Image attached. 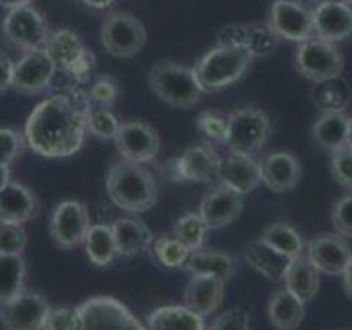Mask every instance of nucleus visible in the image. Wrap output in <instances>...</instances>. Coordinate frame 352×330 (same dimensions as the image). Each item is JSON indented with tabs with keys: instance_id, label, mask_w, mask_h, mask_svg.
Returning a JSON list of instances; mask_svg holds the SVG:
<instances>
[{
	"instance_id": "1",
	"label": "nucleus",
	"mask_w": 352,
	"mask_h": 330,
	"mask_svg": "<svg viewBox=\"0 0 352 330\" xmlns=\"http://www.w3.org/2000/svg\"><path fill=\"white\" fill-rule=\"evenodd\" d=\"M91 102L80 91L55 93L31 110L25 124L27 146L44 159H69L86 139Z\"/></svg>"
},
{
	"instance_id": "2",
	"label": "nucleus",
	"mask_w": 352,
	"mask_h": 330,
	"mask_svg": "<svg viewBox=\"0 0 352 330\" xmlns=\"http://www.w3.org/2000/svg\"><path fill=\"white\" fill-rule=\"evenodd\" d=\"M106 192L119 209L128 214H143L159 201V185L154 174L141 163L121 159L110 165Z\"/></svg>"
},
{
	"instance_id": "3",
	"label": "nucleus",
	"mask_w": 352,
	"mask_h": 330,
	"mask_svg": "<svg viewBox=\"0 0 352 330\" xmlns=\"http://www.w3.org/2000/svg\"><path fill=\"white\" fill-rule=\"evenodd\" d=\"M148 86L159 99L174 108H194L205 95L192 66L172 60H163L152 66L148 73Z\"/></svg>"
},
{
	"instance_id": "4",
	"label": "nucleus",
	"mask_w": 352,
	"mask_h": 330,
	"mask_svg": "<svg viewBox=\"0 0 352 330\" xmlns=\"http://www.w3.org/2000/svg\"><path fill=\"white\" fill-rule=\"evenodd\" d=\"M253 55L247 49L214 47L196 62L194 73L203 93H218L223 88L236 84L249 71Z\"/></svg>"
},
{
	"instance_id": "5",
	"label": "nucleus",
	"mask_w": 352,
	"mask_h": 330,
	"mask_svg": "<svg viewBox=\"0 0 352 330\" xmlns=\"http://www.w3.org/2000/svg\"><path fill=\"white\" fill-rule=\"evenodd\" d=\"M73 330H148L117 297L97 295L75 306Z\"/></svg>"
},
{
	"instance_id": "6",
	"label": "nucleus",
	"mask_w": 352,
	"mask_h": 330,
	"mask_svg": "<svg viewBox=\"0 0 352 330\" xmlns=\"http://www.w3.org/2000/svg\"><path fill=\"white\" fill-rule=\"evenodd\" d=\"M227 121H229L227 146L231 152H245L256 157L271 141L273 119L269 113H264V110L256 106H242L231 110Z\"/></svg>"
},
{
	"instance_id": "7",
	"label": "nucleus",
	"mask_w": 352,
	"mask_h": 330,
	"mask_svg": "<svg viewBox=\"0 0 352 330\" xmlns=\"http://www.w3.org/2000/svg\"><path fill=\"white\" fill-rule=\"evenodd\" d=\"M0 31L9 47L20 49L22 53L44 47L51 36L49 20L36 5L7 9Z\"/></svg>"
},
{
	"instance_id": "8",
	"label": "nucleus",
	"mask_w": 352,
	"mask_h": 330,
	"mask_svg": "<svg viewBox=\"0 0 352 330\" xmlns=\"http://www.w3.org/2000/svg\"><path fill=\"white\" fill-rule=\"evenodd\" d=\"M344 55L337 49L335 42H328L322 38H311L300 42L295 51V69L302 77L311 82H324L333 80L344 73Z\"/></svg>"
},
{
	"instance_id": "9",
	"label": "nucleus",
	"mask_w": 352,
	"mask_h": 330,
	"mask_svg": "<svg viewBox=\"0 0 352 330\" xmlns=\"http://www.w3.org/2000/svg\"><path fill=\"white\" fill-rule=\"evenodd\" d=\"M148 31L128 11H110L102 22V47L113 58H135L146 47Z\"/></svg>"
},
{
	"instance_id": "10",
	"label": "nucleus",
	"mask_w": 352,
	"mask_h": 330,
	"mask_svg": "<svg viewBox=\"0 0 352 330\" xmlns=\"http://www.w3.org/2000/svg\"><path fill=\"white\" fill-rule=\"evenodd\" d=\"M223 157L209 141H198L170 163V179L187 183H218Z\"/></svg>"
},
{
	"instance_id": "11",
	"label": "nucleus",
	"mask_w": 352,
	"mask_h": 330,
	"mask_svg": "<svg viewBox=\"0 0 352 330\" xmlns=\"http://www.w3.org/2000/svg\"><path fill=\"white\" fill-rule=\"evenodd\" d=\"M58 66L47 49H31L20 55V60L14 62V82L11 88L22 95H38L51 88Z\"/></svg>"
},
{
	"instance_id": "12",
	"label": "nucleus",
	"mask_w": 352,
	"mask_h": 330,
	"mask_svg": "<svg viewBox=\"0 0 352 330\" xmlns=\"http://www.w3.org/2000/svg\"><path fill=\"white\" fill-rule=\"evenodd\" d=\"M91 225V214L84 203L62 201L51 214V238L60 249H75L84 245Z\"/></svg>"
},
{
	"instance_id": "13",
	"label": "nucleus",
	"mask_w": 352,
	"mask_h": 330,
	"mask_svg": "<svg viewBox=\"0 0 352 330\" xmlns=\"http://www.w3.org/2000/svg\"><path fill=\"white\" fill-rule=\"evenodd\" d=\"M115 143H117L121 159L141 163V165L154 161V157H157L161 150L159 132L154 130L148 121H139V119L121 121Z\"/></svg>"
},
{
	"instance_id": "14",
	"label": "nucleus",
	"mask_w": 352,
	"mask_h": 330,
	"mask_svg": "<svg viewBox=\"0 0 352 330\" xmlns=\"http://www.w3.org/2000/svg\"><path fill=\"white\" fill-rule=\"evenodd\" d=\"M51 306L36 291H22L14 300L0 304V324L5 330H42Z\"/></svg>"
},
{
	"instance_id": "15",
	"label": "nucleus",
	"mask_w": 352,
	"mask_h": 330,
	"mask_svg": "<svg viewBox=\"0 0 352 330\" xmlns=\"http://www.w3.org/2000/svg\"><path fill=\"white\" fill-rule=\"evenodd\" d=\"M267 22L280 40L304 42L315 38L311 9L295 0H273Z\"/></svg>"
},
{
	"instance_id": "16",
	"label": "nucleus",
	"mask_w": 352,
	"mask_h": 330,
	"mask_svg": "<svg viewBox=\"0 0 352 330\" xmlns=\"http://www.w3.org/2000/svg\"><path fill=\"white\" fill-rule=\"evenodd\" d=\"M242 207H245V194H240L234 187L218 181L212 190L203 196L198 214L203 216L209 231H216V229H223L231 223H236L242 214Z\"/></svg>"
},
{
	"instance_id": "17",
	"label": "nucleus",
	"mask_w": 352,
	"mask_h": 330,
	"mask_svg": "<svg viewBox=\"0 0 352 330\" xmlns=\"http://www.w3.org/2000/svg\"><path fill=\"white\" fill-rule=\"evenodd\" d=\"M306 258L324 275H344L352 262V249L339 234H322L306 242Z\"/></svg>"
},
{
	"instance_id": "18",
	"label": "nucleus",
	"mask_w": 352,
	"mask_h": 330,
	"mask_svg": "<svg viewBox=\"0 0 352 330\" xmlns=\"http://www.w3.org/2000/svg\"><path fill=\"white\" fill-rule=\"evenodd\" d=\"M262 183L273 194H286L302 181V163L291 152H271L260 161Z\"/></svg>"
},
{
	"instance_id": "19",
	"label": "nucleus",
	"mask_w": 352,
	"mask_h": 330,
	"mask_svg": "<svg viewBox=\"0 0 352 330\" xmlns=\"http://www.w3.org/2000/svg\"><path fill=\"white\" fill-rule=\"evenodd\" d=\"M220 183L234 187L240 194H251L262 185V170L260 161H256L253 154L245 152H231L227 159H223V168H220Z\"/></svg>"
},
{
	"instance_id": "20",
	"label": "nucleus",
	"mask_w": 352,
	"mask_h": 330,
	"mask_svg": "<svg viewBox=\"0 0 352 330\" xmlns=\"http://www.w3.org/2000/svg\"><path fill=\"white\" fill-rule=\"evenodd\" d=\"M40 214V201L31 187L11 181L0 190V223L27 225Z\"/></svg>"
},
{
	"instance_id": "21",
	"label": "nucleus",
	"mask_w": 352,
	"mask_h": 330,
	"mask_svg": "<svg viewBox=\"0 0 352 330\" xmlns=\"http://www.w3.org/2000/svg\"><path fill=\"white\" fill-rule=\"evenodd\" d=\"M315 36L328 42H341L352 36V7L339 3H317L313 9Z\"/></svg>"
},
{
	"instance_id": "22",
	"label": "nucleus",
	"mask_w": 352,
	"mask_h": 330,
	"mask_svg": "<svg viewBox=\"0 0 352 330\" xmlns=\"http://www.w3.org/2000/svg\"><path fill=\"white\" fill-rule=\"evenodd\" d=\"M225 284L212 275H192L183 291L185 306L203 317L216 313L225 300Z\"/></svg>"
},
{
	"instance_id": "23",
	"label": "nucleus",
	"mask_w": 352,
	"mask_h": 330,
	"mask_svg": "<svg viewBox=\"0 0 352 330\" xmlns=\"http://www.w3.org/2000/svg\"><path fill=\"white\" fill-rule=\"evenodd\" d=\"M110 227H113L117 253L121 258H132L137 253L148 251L154 240L152 229L135 216H121Z\"/></svg>"
},
{
	"instance_id": "24",
	"label": "nucleus",
	"mask_w": 352,
	"mask_h": 330,
	"mask_svg": "<svg viewBox=\"0 0 352 330\" xmlns=\"http://www.w3.org/2000/svg\"><path fill=\"white\" fill-rule=\"evenodd\" d=\"M247 264L258 271L262 278H267L269 282H282L286 267H289L291 258H286L284 253H280L278 249H273L269 242H264L262 238L249 240L245 251H242Z\"/></svg>"
},
{
	"instance_id": "25",
	"label": "nucleus",
	"mask_w": 352,
	"mask_h": 330,
	"mask_svg": "<svg viewBox=\"0 0 352 330\" xmlns=\"http://www.w3.org/2000/svg\"><path fill=\"white\" fill-rule=\"evenodd\" d=\"M306 308L304 302L297 300V297L286 291L284 286L271 293L269 302H267V317L273 328L278 330H297L304 322Z\"/></svg>"
},
{
	"instance_id": "26",
	"label": "nucleus",
	"mask_w": 352,
	"mask_h": 330,
	"mask_svg": "<svg viewBox=\"0 0 352 330\" xmlns=\"http://www.w3.org/2000/svg\"><path fill=\"white\" fill-rule=\"evenodd\" d=\"M44 49H47V53L53 58L58 71H64V73L91 53V49L86 47L84 40L71 29L51 31V36H49L47 44H44Z\"/></svg>"
},
{
	"instance_id": "27",
	"label": "nucleus",
	"mask_w": 352,
	"mask_h": 330,
	"mask_svg": "<svg viewBox=\"0 0 352 330\" xmlns=\"http://www.w3.org/2000/svg\"><path fill=\"white\" fill-rule=\"evenodd\" d=\"M282 284L286 291H291L297 300H302L306 304L315 300L319 293V271L313 267V262L306 256H297L286 267Z\"/></svg>"
},
{
	"instance_id": "28",
	"label": "nucleus",
	"mask_w": 352,
	"mask_h": 330,
	"mask_svg": "<svg viewBox=\"0 0 352 330\" xmlns=\"http://www.w3.org/2000/svg\"><path fill=\"white\" fill-rule=\"evenodd\" d=\"M190 275H212L223 282H229L234 278V273L238 269V260L225 251H192L190 258H187L185 267Z\"/></svg>"
},
{
	"instance_id": "29",
	"label": "nucleus",
	"mask_w": 352,
	"mask_h": 330,
	"mask_svg": "<svg viewBox=\"0 0 352 330\" xmlns=\"http://www.w3.org/2000/svg\"><path fill=\"white\" fill-rule=\"evenodd\" d=\"M146 326L148 330H205V319L185 304H168L154 308Z\"/></svg>"
},
{
	"instance_id": "30",
	"label": "nucleus",
	"mask_w": 352,
	"mask_h": 330,
	"mask_svg": "<svg viewBox=\"0 0 352 330\" xmlns=\"http://www.w3.org/2000/svg\"><path fill=\"white\" fill-rule=\"evenodd\" d=\"M348 124L350 117L346 113H324L313 124V141L326 152H335L348 143Z\"/></svg>"
},
{
	"instance_id": "31",
	"label": "nucleus",
	"mask_w": 352,
	"mask_h": 330,
	"mask_svg": "<svg viewBox=\"0 0 352 330\" xmlns=\"http://www.w3.org/2000/svg\"><path fill=\"white\" fill-rule=\"evenodd\" d=\"M84 249L86 256L91 260V264L95 267L104 269L110 267L115 262V258L119 256L117 253V245H115V236H113V227L110 225H91L88 234L84 238Z\"/></svg>"
},
{
	"instance_id": "32",
	"label": "nucleus",
	"mask_w": 352,
	"mask_h": 330,
	"mask_svg": "<svg viewBox=\"0 0 352 330\" xmlns=\"http://www.w3.org/2000/svg\"><path fill=\"white\" fill-rule=\"evenodd\" d=\"M350 99H352V93L348 88V82L341 75L315 84L313 102L322 113H346Z\"/></svg>"
},
{
	"instance_id": "33",
	"label": "nucleus",
	"mask_w": 352,
	"mask_h": 330,
	"mask_svg": "<svg viewBox=\"0 0 352 330\" xmlns=\"http://www.w3.org/2000/svg\"><path fill=\"white\" fill-rule=\"evenodd\" d=\"M260 238L264 242H269L273 249H278L280 253H284V256L291 258V260L297 256H304V251H306V242H304L302 234L295 229V225L286 223V220L271 223L267 229L262 231Z\"/></svg>"
},
{
	"instance_id": "34",
	"label": "nucleus",
	"mask_w": 352,
	"mask_h": 330,
	"mask_svg": "<svg viewBox=\"0 0 352 330\" xmlns=\"http://www.w3.org/2000/svg\"><path fill=\"white\" fill-rule=\"evenodd\" d=\"M27 262L22 256H0V304L25 291Z\"/></svg>"
},
{
	"instance_id": "35",
	"label": "nucleus",
	"mask_w": 352,
	"mask_h": 330,
	"mask_svg": "<svg viewBox=\"0 0 352 330\" xmlns=\"http://www.w3.org/2000/svg\"><path fill=\"white\" fill-rule=\"evenodd\" d=\"M148 253L163 269H183L192 251L174 236H159L152 240Z\"/></svg>"
},
{
	"instance_id": "36",
	"label": "nucleus",
	"mask_w": 352,
	"mask_h": 330,
	"mask_svg": "<svg viewBox=\"0 0 352 330\" xmlns=\"http://www.w3.org/2000/svg\"><path fill=\"white\" fill-rule=\"evenodd\" d=\"M172 236L176 240H181L190 251H198L205 247L207 236H209V227L198 212H187L174 223Z\"/></svg>"
},
{
	"instance_id": "37",
	"label": "nucleus",
	"mask_w": 352,
	"mask_h": 330,
	"mask_svg": "<svg viewBox=\"0 0 352 330\" xmlns=\"http://www.w3.org/2000/svg\"><path fill=\"white\" fill-rule=\"evenodd\" d=\"M119 128H121V121L117 119V115L113 113V110L91 104V108H88V115H86L88 135H93V137L102 139V141H115Z\"/></svg>"
},
{
	"instance_id": "38",
	"label": "nucleus",
	"mask_w": 352,
	"mask_h": 330,
	"mask_svg": "<svg viewBox=\"0 0 352 330\" xmlns=\"http://www.w3.org/2000/svg\"><path fill=\"white\" fill-rule=\"evenodd\" d=\"M280 38L269 27V22H249L247 25V51L253 58H269L275 53Z\"/></svg>"
},
{
	"instance_id": "39",
	"label": "nucleus",
	"mask_w": 352,
	"mask_h": 330,
	"mask_svg": "<svg viewBox=\"0 0 352 330\" xmlns=\"http://www.w3.org/2000/svg\"><path fill=\"white\" fill-rule=\"evenodd\" d=\"M86 97L93 106H115V102L119 99V82L113 75H97L91 86H88Z\"/></svg>"
},
{
	"instance_id": "40",
	"label": "nucleus",
	"mask_w": 352,
	"mask_h": 330,
	"mask_svg": "<svg viewBox=\"0 0 352 330\" xmlns=\"http://www.w3.org/2000/svg\"><path fill=\"white\" fill-rule=\"evenodd\" d=\"M196 128L198 132L214 143H227L229 137V121L225 115L214 113V110H203L201 115L196 117Z\"/></svg>"
},
{
	"instance_id": "41",
	"label": "nucleus",
	"mask_w": 352,
	"mask_h": 330,
	"mask_svg": "<svg viewBox=\"0 0 352 330\" xmlns=\"http://www.w3.org/2000/svg\"><path fill=\"white\" fill-rule=\"evenodd\" d=\"M27 229L25 225L0 223V256H22L27 249Z\"/></svg>"
},
{
	"instance_id": "42",
	"label": "nucleus",
	"mask_w": 352,
	"mask_h": 330,
	"mask_svg": "<svg viewBox=\"0 0 352 330\" xmlns=\"http://www.w3.org/2000/svg\"><path fill=\"white\" fill-rule=\"evenodd\" d=\"M27 148L25 135H20L14 128H0V163L3 165H14Z\"/></svg>"
},
{
	"instance_id": "43",
	"label": "nucleus",
	"mask_w": 352,
	"mask_h": 330,
	"mask_svg": "<svg viewBox=\"0 0 352 330\" xmlns=\"http://www.w3.org/2000/svg\"><path fill=\"white\" fill-rule=\"evenodd\" d=\"M330 174L344 190L352 192V148L348 143L330 152Z\"/></svg>"
},
{
	"instance_id": "44",
	"label": "nucleus",
	"mask_w": 352,
	"mask_h": 330,
	"mask_svg": "<svg viewBox=\"0 0 352 330\" xmlns=\"http://www.w3.org/2000/svg\"><path fill=\"white\" fill-rule=\"evenodd\" d=\"M330 220H333L335 234H339L341 238H352V192L341 196L333 205Z\"/></svg>"
},
{
	"instance_id": "45",
	"label": "nucleus",
	"mask_w": 352,
	"mask_h": 330,
	"mask_svg": "<svg viewBox=\"0 0 352 330\" xmlns=\"http://www.w3.org/2000/svg\"><path fill=\"white\" fill-rule=\"evenodd\" d=\"M251 328V317L245 308H231V311L218 315L212 326L205 330H249Z\"/></svg>"
},
{
	"instance_id": "46",
	"label": "nucleus",
	"mask_w": 352,
	"mask_h": 330,
	"mask_svg": "<svg viewBox=\"0 0 352 330\" xmlns=\"http://www.w3.org/2000/svg\"><path fill=\"white\" fill-rule=\"evenodd\" d=\"M216 47L227 49H247V25L223 27L216 36Z\"/></svg>"
},
{
	"instance_id": "47",
	"label": "nucleus",
	"mask_w": 352,
	"mask_h": 330,
	"mask_svg": "<svg viewBox=\"0 0 352 330\" xmlns=\"http://www.w3.org/2000/svg\"><path fill=\"white\" fill-rule=\"evenodd\" d=\"M75 308H51L42 330H73Z\"/></svg>"
},
{
	"instance_id": "48",
	"label": "nucleus",
	"mask_w": 352,
	"mask_h": 330,
	"mask_svg": "<svg viewBox=\"0 0 352 330\" xmlns=\"http://www.w3.org/2000/svg\"><path fill=\"white\" fill-rule=\"evenodd\" d=\"M14 82V60L5 51H0V95L7 93Z\"/></svg>"
},
{
	"instance_id": "49",
	"label": "nucleus",
	"mask_w": 352,
	"mask_h": 330,
	"mask_svg": "<svg viewBox=\"0 0 352 330\" xmlns=\"http://www.w3.org/2000/svg\"><path fill=\"white\" fill-rule=\"evenodd\" d=\"M113 3H115V0H82L84 7H91V9H97V11L113 7Z\"/></svg>"
},
{
	"instance_id": "50",
	"label": "nucleus",
	"mask_w": 352,
	"mask_h": 330,
	"mask_svg": "<svg viewBox=\"0 0 352 330\" xmlns=\"http://www.w3.org/2000/svg\"><path fill=\"white\" fill-rule=\"evenodd\" d=\"M341 280H344V291H346V295L352 300V262L348 264V269L344 271V275H341Z\"/></svg>"
},
{
	"instance_id": "51",
	"label": "nucleus",
	"mask_w": 352,
	"mask_h": 330,
	"mask_svg": "<svg viewBox=\"0 0 352 330\" xmlns=\"http://www.w3.org/2000/svg\"><path fill=\"white\" fill-rule=\"evenodd\" d=\"M9 183H11V170H9V165L0 163V190H3V187H7Z\"/></svg>"
},
{
	"instance_id": "52",
	"label": "nucleus",
	"mask_w": 352,
	"mask_h": 330,
	"mask_svg": "<svg viewBox=\"0 0 352 330\" xmlns=\"http://www.w3.org/2000/svg\"><path fill=\"white\" fill-rule=\"evenodd\" d=\"M25 5H33V0H0V7H5V9L25 7Z\"/></svg>"
},
{
	"instance_id": "53",
	"label": "nucleus",
	"mask_w": 352,
	"mask_h": 330,
	"mask_svg": "<svg viewBox=\"0 0 352 330\" xmlns=\"http://www.w3.org/2000/svg\"><path fill=\"white\" fill-rule=\"evenodd\" d=\"M319 3H339V5H350L352 7V0H319Z\"/></svg>"
},
{
	"instance_id": "54",
	"label": "nucleus",
	"mask_w": 352,
	"mask_h": 330,
	"mask_svg": "<svg viewBox=\"0 0 352 330\" xmlns=\"http://www.w3.org/2000/svg\"><path fill=\"white\" fill-rule=\"evenodd\" d=\"M348 146L352 148V117H350V124H348Z\"/></svg>"
}]
</instances>
